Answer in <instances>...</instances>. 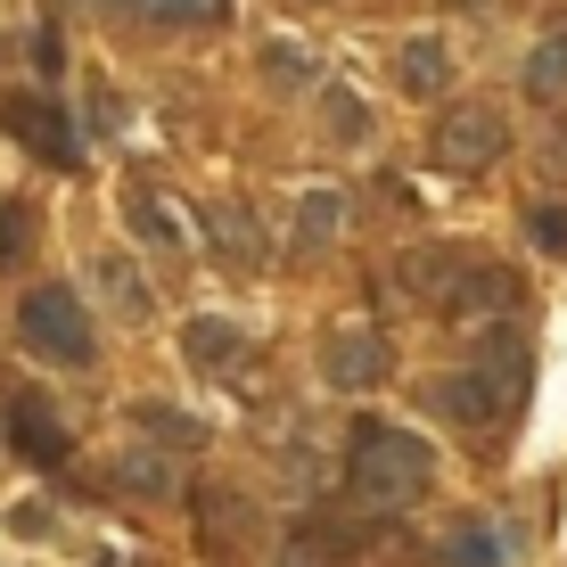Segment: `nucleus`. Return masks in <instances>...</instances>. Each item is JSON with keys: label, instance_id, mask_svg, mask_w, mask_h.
Segmentation results:
<instances>
[{"label": "nucleus", "instance_id": "1", "mask_svg": "<svg viewBox=\"0 0 567 567\" xmlns=\"http://www.w3.org/2000/svg\"><path fill=\"white\" fill-rule=\"evenodd\" d=\"M346 485L370 502V511H412L436 485V444L412 436V427H386V420H362L354 444H346Z\"/></svg>", "mask_w": 567, "mask_h": 567}, {"label": "nucleus", "instance_id": "2", "mask_svg": "<svg viewBox=\"0 0 567 567\" xmlns=\"http://www.w3.org/2000/svg\"><path fill=\"white\" fill-rule=\"evenodd\" d=\"M17 338H25V354H42V362H74V370H91L100 362V338H91V312L74 288H25V305H17Z\"/></svg>", "mask_w": 567, "mask_h": 567}, {"label": "nucleus", "instance_id": "3", "mask_svg": "<svg viewBox=\"0 0 567 567\" xmlns=\"http://www.w3.org/2000/svg\"><path fill=\"white\" fill-rule=\"evenodd\" d=\"M502 148H511V124H502V107H485V100L444 107L436 132H427V156H436L444 173H485Z\"/></svg>", "mask_w": 567, "mask_h": 567}, {"label": "nucleus", "instance_id": "4", "mask_svg": "<svg viewBox=\"0 0 567 567\" xmlns=\"http://www.w3.org/2000/svg\"><path fill=\"white\" fill-rule=\"evenodd\" d=\"M0 427H9V444L25 461H42V468H58L74 453L66 444V420H58V403L42 395V386H9V403H0Z\"/></svg>", "mask_w": 567, "mask_h": 567}, {"label": "nucleus", "instance_id": "5", "mask_svg": "<svg viewBox=\"0 0 567 567\" xmlns=\"http://www.w3.org/2000/svg\"><path fill=\"white\" fill-rule=\"evenodd\" d=\"M468 370H477V379H485V386H494V395L518 412L526 379H535V346H526V329H511V321H502V329H485V338L468 346Z\"/></svg>", "mask_w": 567, "mask_h": 567}, {"label": "nucleus", "instance_id": "6", "mask_svg": "<svg viewBox=\"0 0 567 567\" xmlns=\"http://www.w3.org/2000/svg\"><path fill=\"white\" fill-rule=\"evenodd\" d=\"M321 379L338 386V395L379 386L386 379V338H379V329H329V338H321Z\"/></svg>", "mask_w": 567, "mask_h": 567}, {"label": "nucleus", "instance_id": "7", "mask_svg": "<svg viewBox=\"0 0 567 567\" xmlns=\"http://www.w3.org/2000/svg\"><path fill=\"white\" fill-rule=\"evenodd\" d=\"M0 132H9V141H25L42 165H74V156H83V148H74V124H66L50 100H0Z\"/></svg>", "mask_w": 567, "mask_h": 567}, {"label": "nucleus", "instance_id": "8", "mask_svg": "<svg viewBox=\"0 0 567 567\" xmlns=\"http://www.w3.org/2000/svg\"><path fill=\"white\" fill-rule=\"evenodd\" d=\"M427 412H444L453 427H477V436H485V427L511 420V403H502L477 370H444V379H427Z\"/></svg>", "mask_w": 567, "mask_h": 567}, {"label": "nucleus", "instance_id": "9", "mask_svg": "<svg viewBox=\"0 0 567 567\" xmlns=\"http://www.w3.org/2000/svg\"><path fill=\"white\" fill-rule=\"evenodd\" d=\"M436 305L453 312V321H468V312H511L518 305V271H502V264H453V280L436 288Z\"/></svg>", "mask_w": 567, "mask_h": 567}, {"label": "nucleus", "instance_id": "10", "mask_svg": "<svg viewBox=\"0 0 567 567\" xmlns=\"http://www.w3.org/2000/svg\"><path fill=\"white\" fill-rule=\"evenodd\" d=\"M182 354H189V370H198V379H239V370H247V329L198 312V321L182 329Z\"/></svg>", "mask_w": 567, "mask_h": 567}, {"label": "nucleus", "instance_id": "11", "mask_svg": "<svg viewBox=\"0 0 567 567\" xmlns=\"http://www.w3.org/2000/svg\"><path fill=\"white\" fill-rule=\"evenodd\" d=\"M395 83L412 91V100H444V83H453V50H444L436 33H412V42L395 50Z\"/></svg>", "mask_w": 567, "mask_h": 567}, {"label": "nucleus", "instance_id": "12", "mask_svg": "<svg viewBox=\"0 0 567 567\" xmlns=\"http://www.w3.org/2000/svg\"><path fill=\"white\" fill-rule=\"evenodd\" d=\"M206 247H214L223 264H239V271L264 264V230L247 223V206H206Z\"/></svg>", "mask_w": 567, "mask_h": 567}, {"label": "nucleus", "instance_id": "13", "mask_svg": "<svg viewBox=\"0 0 567 567\" xmlns=\"http://www.w3.org/2000/svg\"><path fill=\"white\" fill-rule=\"evenodd\" d=\"M518 83L535 91V100H567V25H551V33L535 42V50H526Z\"/></svg>", "mask_w": 567, "mask_h": 567}, {"label": "nucleus", "instance_id": "14", "mask_svg": "<svg viewBox=\"0 0 567 567\" xmlns=\"http://www.w3.org/2000/svg\"><path fill=\"white\" fill-rule=\"evenodd\" d=\"M436 559H444V567H511V551H502V535H494L485 518H461L453 535L436 543Z\"/></svg>", "mask_w": 567, "mask_h": 567}, {"label": "nucleus", "instance_id": "15", "mask_svg": "<svg viewBox=\"0 0 567 567\" xmlns=\"http://www.w3.org/2000/svg\"><path fill=\"white\" fill-rule=\"evenodd\" d=\"M124 223H132V239L156 247V256H182V223H173L165 198H141V189H132V198H124Z\"/></svg>", "mask_w": 567, "mask_h": 567}, {"label": "nucleus", "instance_id": "16", "mask_svg": "<svg viewBox=\"0 0 567 567\" xmlns=\"http://www.w3.org/2000/svg\"><path fill=\"white\" fill-rule=\"evenodd\" d=\"M132 427L156 444H173V453H189V444H206V420H189V412H173V403H132Z\"/></svg>", "mask_w": 567, "mask_h": 567}, {"label": "nucleus", "instance_id": "17", "mask_svg": "<svg viewBox=\"0 0 567 567\" xmlns=\"http://www.w3.org/2000/svg\"><path fill=\"white\" fill-rule=\"evenodd\" d=\"M453 264H461L453 247H412V256H395V288H403V297H436Z\"/></svg>", "mask_w": 567, "mask_h": 567}, {"label": "nucleus", "instance_id": "18", "mask_svg": "<svg viewBox=\"0 0 567 567\" xmlns=\"http://www.w3.org/2000/svg\"><path fill=\"white\" fill-rule=\"evenodd\" d=\"M100 297L124 312V321H148V280H141L124 256H100Z\"/></svg>", "mask_w": 567, "mask_h": 567}, {"label": "nucleus", "instance_id": "19", "mask_svg": "<svg viewBox=\"0 0 567 567\" xmlns=\"http://www.w3.org/2000/svg\"><path fill=\"white\" fill-rule=\"evenodd\" d=\"M198 535H223V551H230V543H256V511L230 502V494H206L198 502Z\"/></svg>", "mask_w": 567, "mask_h": 567}, {"label": "nucleus", "instance_id": "20", "mask_svg": "<svg viewBox=\"0 0 567 567\" xmlns=\"http://www.w3.org/2000/svg\"><path fill=\"white\" fill-rule=\"evenodd\" d=\"M338 223H346V198H338V189H312V198L297 206V239H305V247H329V239H338Z\"/></svg>", "mask_w": 567, "mask_h": 567}, {"label": "nucleus", "instance_id": "21", "mask_svg": "<svg viewBox=\"0 0 567 567\" xmlns=\"http://www.w3.org/2000/svg\"><path fill=\"white\" fill-rule=\"evenodd\" d=\"M33 214H42L33 198H9V206H0V264H25V256H33Z\"/></svg>", "mask_w": 567, "mask_h": 567}, {"label": "nucleus", "instance_id": "22", "mask_svg": "<svg viewBox=\"0 0 567 567\" xmlns=\"http://www.w3.org/2000/svg\"><path fill=\"white\" fill-rule=\"evenodd\" d=\"M526 239H535V256H559V264H567V206H559V198L526 206Z\"/></svg>", "mask_w": 567, "mask_h": 567}, {"label": "nucleus", "instance_id": "23", "mask_svg": "<svg viewBox=\"0 0 567 567\" xmlns=\"http://www.w3.org/2000/svg\"><path fill=\"white\" fill-rule=\"evenodd\" d=\"M141 9L156 17V25H223L230 0H141Z\"/></svg>", "mask_w": 567, "mask_h": 567}, {"label": "nucleus", "instance_id": "24", "mask_svg": "<svg viewBox=\"0 0 567 567\" xmlns=\"http://www.w3.org/2000/svg\"><path fill=\"white\" fill-rule=\"evenodd\" d=\"M115 485H124V494H173V477H165V461H156V453H124V461H115Z\"/></svg>", "mask_w": 567, "mask_h": 567}, {"label": "nucleus", "instance_id": "25", "mask_svg": "<svg viewBox=\"0 0 567 567\" xmlns=\"http://www.w3.org/2000/svg\"><path fill=\"white\" fill-rule=\"evenodd\" d=\"M321 124L338 132V141H362V132H370V107H362L354 91L338 83V91H329V100H321Z\"/></svg>", "mask_w": 567, "mask_h": 567}, {"label": "nucleus", "instance_id": "26", "mask_svg": "<svg viewBox=\"0 0 567 567\" xmlns=\"http://www.w3.org/2000/svg\"><path fill=\"white\" fill-rule=\"evenodd\" d=\"M264 74H271V83H312V58L297 42H271L264 50Z\"/></svg>", "mask_w": 567, "mask_h": 567}]
</instances>
